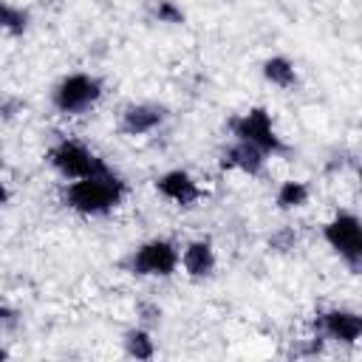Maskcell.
Instances as JSON below:
<instances>
[{
    "mask_svg": "<svg viewBox=\"0 0 362 362\" xmlns=\"http://www.w3.org/2000/svg\"><path fill=\"white\" fill-rule=\"evenodd\" d=\"M124 181L116 178L110 170L107 173H99V175H88V178H74L62 198L71 209L82 212V215H105L110 212L113 206L122 204L124 198Z\"/></svg>",
    "mask_w": 362,
    "mask_h": 362,
    "instance_id": "6da1fadb",
    "label": "cell"
},
{
    "mask_svg": "<svg viewBox=\"0 0 362 362\" xmlns=\"http://www.w3.org/2000/svg\"><path fill=\"white\" fill-rule=\"evenodd\" d=\"M232 130H235L238 141H246V144L257 147L260 153H283L286 150L283 139L277 136V130L272 124V116L263 107H252V110L240 113L232 122Z\"/></svg>",
    "mask_w": 362,
    "mask_h": 362,
    "instance_id": "7a4b0ae2",
    "label": "cell"
},
{
    "mask_svg": "<svg viewBox=\"0 0 362 362\" xmlns=\"http://www.w3.org/2000/svg\"><path fill=\"white\" fill-rule=\"evenodd\" d=\"M51 164L65 175V178H88V175H99L107 173V164L90 153L85 144L74 141V139H62L54 144L51 150Z\"/></svg>",
    "mask_w": 362,
    "mask_h": 362,
    "instance_id": "3957f363",
    "label": "cell"
},
{
    "mask_svg": "<svg viewBox=\"0 0 362 362\" xmlns=\"http://www.w3.org/2000/svg\"><path fill=\"white\" fill-rule=\"evenodd\" d=\"M102 96V82L90 74H71L54 88V105L59 113H82Z\"/></svg>",
    "mask_w": 362,
    "mask_h": 362,
    "instance_id": "277c9868",
    "label": "cell"
},
{
    "mask_svg": "<svg viewBox=\"0 0 362 362\" xmlns=\"http://www.w3.org/2000/svg\"><path fill=\"white\" fill-rule=\"evenodd\" d=\"M325 240L328 246L356 272L362 260V235H359V218L354 212H337L325 223Z\"/></svg>",
    "mask_w": 362,
    "mask_h": 362,
    "instance_id": "5b68a950",
    "label": "cell"
},
{
    "mask_svg": "<svg viewBox=\"0 0 362 362\" xmlns=\"http://www.w3.org/2000/svg\"><path fill=\"white\" fill-rule=\"evenodd\" d=\"M175 266H178V249L161 238L141 243L130 257V269L144 277H170Z\"/></svg>",
    "mask_w": 362,
    "mask_h": 362,
    "instance_id": "8992f818",
    "label": "cell"
},
{
    "mask_svg": "<svg viewBox=\"0 0 362 362\" xmlns=\"http://www.w3.org/2000/svg\"><path fill=\"white\" fill-rule=\"evenodd\" d=\"M317 325L328 339H337V342H345V345H354L359 339V334H362L359 314L356 311H345V308H334V311L320 314Z\"/></svg>",
    "mask_w": 362,
    "mask_h": 362,
    "instance_id": "52a82bcc",
    "label": "cell"
},
{
    "mask_svg": "<svg viewBox=\"0 0 362 362\" xmlns=\"http://www.w3.org/2000/svg\"><path fill=\"white\" fill-rule=\"evenodd\" d=\"M156 187H158V192H161L164 198H170V201H175V204H181V206H189V204H195V201L201 198V187H198L195 178H192L189 173H184V170H170V173H164V175L156 181Z\"/></svg>",
    "mask_w": 362,
    "mask_h": 362,
    "instance_id": "ba28073f",
    "label": "cell"
},
{
    "mask_svg": "<svg viewBox=\"0 0 362 362\" xmlns=\"http://www.w3.org/2000/svg\"><path fill=\"white\" fill-rule=\"evenodd\" d=\"M164 122V107L158 105H130L122 113V130L130 136H144Z\"/></svg>",
    "mask_w": 362,
    "mask_h": 362,
    "instance_id": "9c48e42d",
    "label": "cell"
},
{
    "mask_svg": "<svg viewBox=\"0 0 362 362\" xmlns=\"http://www.w3.org/2000/svg\"><path fill=\"white\" fill-rule=\"evenodd\" d=\"M181 263H184L189 277H209L212 269H215V249H212V243L209 240L187 243V249L181 255Z\"/></svg>",
    "mask_w": 362,
    "mask_h": 362,
    "instance_id": "30bf717a",
    "label": "cell"
},
{
    "mask_svg": "<svg viewBox=\"0 0 362 362\" xmlns=\"http://www.w3.org/2000/svg\"><path fill=\"white\" fill-rule=\"evenodd\" d=\"M263 156H266V153H260L257 147H252V144H246V141H238V144H232V147L223 153V167H235V170H243V173L255 175V173H260V167H263Z\"/></svg>",
    "mask_w": 362,
    "mask_h": 362,
    "instance_id": "8fae6325",
    "label": "cell"
},
{
    "mask_svg": "<svg viewBox=\"0 0 362 362\" xmlns=\"http://www.w3.org/2000/svg\"><path fill=\"white\" fill-rule=\"evenodd\" d=\"M263 76L277 85V88H291L297 82V74H294V65L286 59V57H272L263 62Z\"/></svg>",
    "mask_w": 362,
    "mask_h": 362,
    "instance_id": "7c38bea8",
    "label": "cell"
},
{
    "mask_svg": "<svg viewBox=\"0 0 362 362\" xmlns=\"http://www.w3.org/2000/svg\"><path fill=\"white\" fill-rule=\"evenodd\" d=\"M308 201V187L303 181H283L277 189V206L280 209H297Z\"/></svg>",
    "mask_w": 362,
    "mask_h": 362,
    "instance_id": "4fadbf2b",
    "label": "cell"
},
{
    "mask_svg": "<svg viewBox=\"0 0 362 362\" xmlns=\"http://www.w3.org/2000/svg\"><path fill=\"white\" fill-rule=\"evenodd\" d=\"M28 25V14L6 0H0V28L8 31V34H23Z\"/></svg>",
    "mask_w": 362,
    "mask_h": 362,
    "instance_id": "5bb4252c",
    "label": "cell"
},
{
    "mask_svg": "<svg viewBox=\"0 0 362 362\" xmlns=\"http://www.w3.org/2000/svg\"><path fill=\"white\" fill-rule=\"evenodd\" d=\"M124 345H127V354H130V356H136V359H150V356L156 354V345H153L150 334H147V331H141V328L130 331V334L124 337Z\"/></svg>",
    "mask_w": 362,
    "mask_h": 362,
    "instance_id": "9a60e30c",
    "label": "cell"
},
{
    "mask_svg": "<svg viewBox=\"0 0 362 362\" xmlns=\"http://www.w3.org/2000/svg\"><path fill=\"white\" fill-rule=\"evenodd\" d=\"M158 17H161V20H167V23H181V20H184V14H181L170 0L158 3Z\"/></svg>",
    "mask_w": 362,
    "mask_h": 362,
    "instance_id": "2e32d148",
    "label": "cell"
},
{
    "mask_svg": "<svg viewBox=\"0 0 362 362\" xmlns=\"http://www.w3.org/2000/svg\"><path fill=\"white\" fill-rule=\"evenodd\" d=\"M14 320V311L6 305V303H0V325H8Z\"/></svg>",
    "mask_w": 362,
    "mask_h": 362,
    "instance_id": "e0dca14e",
    "label": "cell"
},
{
    "mask_svg": "<svg viewBox=\"0 0 362 362\" xmlns=\"http://www.w3.org/2000/svg\"><path fill=\"white\" fill-rule=\"evenodd\" d=\"M6 201H8V189H6V187H3V184H0V206H3V204H6Z\"/></svg>",
    "mask_w": 362,
    "mask_h": 362,
    "instance_id": "ac0fdd59",
    "label": "cell"
},
{
    "mask_svg": "<svg viewBox=\"0 0 362 362\" xmlns=\"http://www.w3.org/2000/svg\"><path fill=\"white\" fill-rule=\"evenodd\" d=\"M0 359H6V351H3V348H0Z\"/></svg>",
    "mask_w": 362,
    "mask_h": 362,
    "instance_id": "d6986e66",
    "label": "cell"
},
{
    "mask_svg": "<svg viewBox=\"0 0 362 362\" xmlns=\"http://www.w3.org/2000/svg\"><path fill=\"white\" fill-rule=\"evenodd\" d=\"M0 167H3V164H0Z\"/></svg>",
    "mask_w": 362,
    "mask_h": 362,
    "instance_id": "ffe728a7",
    "label": "cell"
}]
</instances>
